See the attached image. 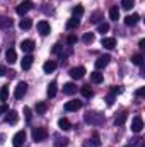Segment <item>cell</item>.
<instances>
[{"label": "cell", "mask_w": 145, "mask_h": 147, "mask_svg": "<svg viewBox=\"0 0 145 147\" xmlns=\"http://www.w3.org/2000/svg\"><path fill=\"white\" fill-rule=\"evenodd\" d=\"M84 120H85L87 123H91V125L97 127V125H101V123L104 121V116H103L101 113H97V111H87V113H85V116H84Z\"/></svg>", "instance_id": "6da1fadb"}, {"label": "cell", "mask_w": 145, "mask_h": 147, "mask_svg": "<svg viewBox=\"0 0 145 147\" xmlns=\"http://www.w3.org/2000/svg\"><path fill=\"white\" fill-rule=\"evenodd\" d=\"M46 139H48V130H46V128L39 127V128H34V130H33V140H34V142H43V140H46Z\"/></svg>", "instance_id": "7a4b0ae2"}, {"label": "cell", "mask_w": 145, "mask_h": 147, "mask_svg": "<svg viewBox=\"0 0 145 147\" xmlns=\"http://www.w3.org/2000/svg\"><path fill=\"white\" fill-rule=\"evenodd\" d=\"M33 7H34V5H33V2H31V0H24L22 3H19V5L15 7V12H17L19 16H26Z\"/></svg>", "instance_id": "3957f363"}, {"label": "cell", "mask_w": 145, "mask_h": 147, "mask_svg": "<svg viewBox=\"0 0 145 147\" xmlns=\"http://www.w3.org/2000/svg\"><path fill=\"white\" fill-rule=\"evenodd\" d=\"M26 92H28V82H19L15 91H14V98L15 99H22L26 96Z\"/></svg>", "instance_id": "277c9868"}, {"label": "cell", "mask_w": 145, "mask_h": 147, "mask_svg": "<svg viewBox=\"0 0 145 147\" xmlns=\"http://www.w3.org/2000/svg\"><path fill=\"white\" fill-rule=\"evenodd\" d=\"M24 142H26V132L21 130V132H17V134L14 135V139H12V146L14 147H22L24 146Z\"/></svg>", "instance_id": "5b68a950"}, {"label": "cell", "mask_w": 145, "mask_h": 147, "mask_svg": "<svg viewBox=\"0 0 145 147\" xmlns=\"http://www.w3.org/2000/svg\"><path fill=\"white\" fill-rule=\"evenodd\" d=\"M142 128H144V120H142V116L137 115V116L132 120V130H133L135 134H140Z\"/></svg>", "instance_id": "8992f818"}, {"label": "cell", "mask_w": 145, "mask_h": 147, "mask_svg": "<svg viewBox=\"0 0 145 147\" xmlns=\"http://www.w3.org/2000/svg\"><path fill=\"white\" fill-rule=\"evenodd\" d=\"M36 26H38V31H39V34H41V36H48V34H50V31H51V28H50V22H48V21H39Z\"/></svg>", "instance_id": "52a82bcc"}, {"label": "cell", "mask_w": 145, "mask_h": 147, "mask_svg": "<svg viewBox=\"0 0 145 147\" xmlns=\"http://www.w3.org/2000/svg\"><path fill=\"white\" fill-rule=\"evenodd\" d=\"M68 74H70L72 79H77V80H79V79H82V77L85 75V69H84V67H73V69H70Z\"/></svg>", "instance_id": "ba28073f"}, {"label": "cell", "mask_w": 145, "mask_h": 147, "mask_svg": "<svg viewBox=\"0 0 145 147\" xmlns=\"http://www.w3.org/2000/svg\"><path fill=\"white\" fill-rule=\"evenodd\" d=\"M109 60H111V55H103V57H99L97 60H96V69H104V67H108Z\"/></svg>", "instance_id": "9c48e42d"}, {"label": "cell", "mask_w": 145, "mask_h": 147, "mask_svg": "<svg viewBox=\"0 0 145 147\" xmlns=\"http://www.w3.org/2000/svg\"><path fill=\"white\" fill-rule=\"evenodd\" d=\"M17 120H19V115H17V111H15V110H10V111H7V116H5V121H7L9 125H15V123H17Z\"/></svg>", "instance_id": "30bf717a"}, {"label": "cell", "mask_w": 145, "mask_h": 147, "mask_svg": "<svg viewBox=\"0 0 145 147\" xmlns=\"http://www.w3.org/2000/svg\"><path fill=\"white\" fill-rule=\"evenodd\" d=\"M21 50L29 55V53L34 50V41H33V39H24V41L21 43Z\"/></svg>", "instance_id": "8fae6325"}, {"label": "cell", "mask_w": 145, "mask_h": 147, "mask_svg": "<svg viewBox=\"0 0 145 147\" xmlns=\"http://www.w3.org/2000/svg\"><path fill=\"white\" fill-rule=\"evenodd\" d=\"M82 108V101H77V99H72L65 105V110L67 111H79Z\"/></svg>", "instance_id": "7c38bea8"}, {"label": "cell", "mask_w": 145, "mask_h": 147, "mask_svg": "<svg viewBox=\"0 0 145 147\" xmlns=\"http://www.w3.org/2000/svg\"><path fill=\"white\" fill-rule=\"evenodd\" d=\"M5 60L12 65V63H15V60H17V53H15V50L14 48H9L7 51H5Z\"/></svg>", "instance_id": "4fadbf2b"}, {"label": "cell", "mask_w": 145, "mask_h": 147, "mask_svg": "<svg viewBox=\"0 0 145 147\" xmlns=\"http://www.w3.org/2000/svg\"><path fill=\"white\" fill-rule=\"evenodd\" d=\"M33 57L31 55H26V57H22V62H21V69L22 70H29L31 69V65H33Z\"/></svg>", "instance_id": "5bb4252c"}, {"label": "cell", "mask_w": 145, "mask_h": 147, "mask_svg": "<svg viewBox=\"0 0 145 147\" xmlns=\"http://www.w3.org/2000/svg\"><path fill=\"white\" fill-rule=\"evenodd\" d=\"M138 21H140V16H138V14H130V16L125 17V24H126V26H135Z\"/></svg>", "instance_id": "9a60e30c"}, {"label": "cell", "mask_w": 145, "mask_h": 147, "mask_svg": "<svg viewBox=\"0 0 145 147\" xmlns=\"http://www.w3.org/2000/svg\"><path fill=\"white\" fill-rule=\"evenodd\" d=\"M19 28H21V29H24V31L31 29V28H33V19H29V17H22V19H21V22H19Z\"/></svg>", "instance_id": "2e32d148"}, {"label": "cell", "mask_w": 145, "mask_h": 147, "mask_svg": "<svg viewBox=\"0 0 145 147\" xmlns=\"http://www.w3.org/2000/svg\"><path fill=\"white\" fill-rule=\"evenodd\" d=\"M63 92L68 94V96H72V94L77 92V86H75L73 82H67V84H63Z\"/></svg>", "instance_id": "e0dca14e"}, {"label": "cell", "mask_w": 145, "mask_h": 147, "mask_svg": "<svg viewBox=\"0 0 145 147\" xmlns=\"http://www.w3.org/2000/svg\"><path fill=\"white\" fill-rule=\"evenodd\" d=\"M55 69H56V62H55V60H48V62L43 63V70L46 74H51Z\"/></svg>", "instance_id": "ac0fdd59"}, {"label": "cell", "mask_w": 145, "mask_h": 147, "mask_svg": "<svg viewBox=\"0 0 145 147\" xmlns=\"http://www.w3.org/2000/svg\"><path fill=\"white\" fill-rule=\"evenodd\" d=\"M56 91H58L56 82H55V80H53V82H50V84H48V89H46L48 98H55V96H56Z\"/></svg>", "instance_id": "d6986e66"}, {"label": "cell", "mask_w": 145, "mask_h": 147, "mask_svg": "<svg viewBox=\"0 0 145 147\" xmlns=\"http://www.w3.org/2000/svg\"><path fill=\"white\" fill-rule=\"evenodd\" d=\"M101 45H103L104 48H108V50H113V48L116 46V39H114V38H103Z\"/></svg>", "instance_id": "ffe728a7"}, {"label": "cell", "mask_w": 145, "mask_h": 147, "mask_svg": "<svg viewBox=\"0 0 145 147\" xmlns=\"http://www.w3.org/2000/svg\"><path fill=\"white\" fill-rule=\"evenodd\" d=\"M58 127H60V130L67 132V130H70V128H72V123H70L67 118H60V120H58Z\"/></svg>", "instance_id": "44dd1931"}, {"label": "cell", "mask_w": 145, "mask_h": 147, "mask_svg": "<svg viewBox=\"0 0 145 147\" xmlns=\"http://www.w3.org/2000/svg\"><path fill=\"white\" fill-rule=\"evenodd\" d=\"M12 26V19L7 16H0V29H7Z\"/></svg>", "instance_id": "7402d4cb"}, {"label": "cell", "mask_w": 145, "mask_h": 147, "mask_svg": "<svg viewBox=\"0 0 145 147\" xmlns=\"http://www.w3.org/2000/svg\"><path fill=\"white\" fill-rule=\"evenodd\" d=\"M7 99H9V84L2 86V89H0V101L5 103Z\"/></svg>", "instance_id": "603a6c76"}, {"label": "cell", "mask_w": 145, "mask_h": 147, "mask_svg": "<svg viewBox=\"0 0 145 147\" xmlns=\"http://www.w3.org/2000/svg\"><path fill=\"white\" fill-rule=\"evenodd\" d=\"M79 24H80V19H77V17H70V19L67 21V29H77Z\"/></svg>", "instance_id": "cb8c5ba5"}, {"label": "cell", "mask_w": 145, "mask_h": 147, "mask_svg": "<svg viewBox=\"0 0 145 147\" xmlns=\"http://www.w3.org/2000/svg\"><path fill=\"white\" fill-rule=\"evenodd\" d=\"M109 17H111L113 21H118V19H119V9H118V5H113V7L109 9Z\"/></svg>", "instance_id": "d4e9b609"}, {"label": "cell", "mask_w": 145, "mask_h": 147, "mask_svg": "<svg viewBox=\"0 0 145 147\" xmlns=\"http://www.w3.org/2000/svg\"><path fill=\"white\" fill-rule=\"evenodd\" d=\"M103 79H104V77H103V74L97 72V70L91 74V80H92L94 84H101V82H103Z\"/></svg>", "instance_id": "484cf974"}, {"label": "cell", "mask_w": 145, "mask_h": 147, "mask_svg": "<svg viewBox=\"0 0 145 147\" xmlns=\"http://www.w3.org/2000/svg\"><path fill=\"white\" fill-rule=\"evenodd\" d=\"M126 118H128V115H126V113H121V115H118V116H116V120H114V125H116V127H121V125H125Z\"/></svg>", "instance_id": "4316f807"}, {"label": "cell", "mask_w": 145, "mask_h": 147, "mask_svg": "<svg viewBox=\"0 0 145 147\" xmlns=\"http://www.w3.org/2000/svg\"><path fill=\"white\" fill-rule=\"evenodd\" d=\"M82 16H84V7H82V5H77V7L72 9V17H77V19H79V17H82Z\"/></svg>", "instance_id": "83f0119b"}, {"label": "cell", "mask_w": 145, "mask_h": 147, "mask_svg": "<svg viewBox=\"0 0 145 147\" xmlns=\"http://www.w3.org/2000/svg\"><path fill=\"white\" fill-rule=\"evenodd\" d=\"M89 144H91L92 147H99L101 146V139H99V134H97V132L92 134V140H89Z\"/></svg>", "instance_id": "f1b7e54d"}, {"label": "cell", "mask_w": 145, "mask_h": 147, "mask_svg": "<svg viewBox=\"0 0 145 147\" xmlns=\"http://www.w3.org/2000/svg\"><path fill=\"white\" fill-rule=\"evenodd\" d=\"M132 63H133V65H138V67H142V63H144V57H142L140 53L133 55V57H132Z\"/></svg>", "instance_id": "f546056e"}, {"label": "cell", "mask_w": 145, "mask_h": 147, "mask_svg": "<svg viewBox=\"0 0 145 147\" xmlns=\"http://www.w3.org/2000/svg\"><path fill=\"white\" fill-rule=\"evenodd\" d=\"M80 92H82V96H84V98H87V99L94 96V92H92V89H91L89 86H84V87L80 89Z\"/></svg>", "instance_id": "4dcf8cb0"}, {"label": "cell", "mask_w": 145, "mask_h": 147, "mask_svg": "<svg viewBox=\"0 0 145 147\" xmlns=\"http://www.w3.org/2000/svg\"><path fill=\"white\" fill-rule=\"evenodd\" d=\"M101 19H103V12L96 10V12H92V14H91V22H99Z\"/></svg>", "instance_id": "1f68e13d"}, {"label": "cell", "mask_w": 145, "mask_h": 147, "mask_svg": "<svg viewBox=\"0 0 145 147\" xmlns=\"http://www.w3.org/2000/svg\"><path fill=\"white\" fill-rule=\"evenodd\" d=\"M108 31H109V24L108 22H99V26H97V33L104 34V33H108Z\"/></svg>", "instance_id": "d6a6232c"}, {"label": "cell", "mask_w": 145, "mask_h": 147, "mask_svg": "<svg viewBox=\"0 0 145 147\" xmlns=\"http://www.w3.org/2000/svg\"><path fill=\"white\" fill-rule=\"evenodd\" d=\"M133 5H135V0H121V7L125 10H130Z\"/></svg>", "instance_id": "836d02e7"}, {"label": "cell", "mask_w": 145, "mask_h": 147, "mask_svg": "<svg viewBox=\"0 0 145 147\" xmlns=\"http://www.w3.org/2000/svg\"><path fill=\"white\" fill-rule=\"evenodd\" d=\"M46 108H48L46 103H38L36 105V113L38 115H44V113H46Z\"/></svg>", "instance_id": "e575fe53"}, {"label": "cell", "mask_w": 145, "mask_h": 147, "mask_svg": "<svg viewBox=\"0 0 145 147\" xmlns=\"http://www.w3.org/2000/svg\"><path fill=\"white\" fill-rule=\"evenodd\" d=\"M82 41H84V43H87V45H89V43H92V41H94V33H85V34L82 36Z\"/></svg>", "instance_id": "d590c367"}, {"label": "cell", "mask_w": 145, "mask_h": 147, "mask_svg": "<svg viewBox=\"0 0 145 147\" xmlns=\"http://www.w3.org/2000/svg\"><path fill=\"white\" fill-rule=\"evenodd\" d=\"M130 147H145V142L142 139H133L132 144H130Z\"/></svg>", "instance_id": "8d00e7d4"}, {"label": "cell", "mask_w": 145, "mask_h": 147, "mask_svg": "<svg viewBox=\"0 0 145 147\" xmlns=\"http://www.w3.org/2000/svg\"><path fill=\"white\" fill-rule=\"evenodd\" d=\"M24 116H26V121L28 123H31V118H33V113H31V108H24Z\"/></svg>", "instance_id": "74e56055"}, {"label": "cell", "mask_w": 145, "mask_h": 147, "mask_svg": "<svg viewBox=\"0 0 145 147\" xmlns=\"http://www.w3.org/2000/svg\"><path fill=\"white\" fill-rule=\"evenodd\" d=\"M67 144H68V140H67V139H60V137H56V146H60V147L63 146V147H65Z\"/></svg>", "instance_id": "f35d334b"}, {"label": "cell", "mask_w": 145, "mask_h": 147, "mask_svg": "<svg viewBox=\"0 0 145 147\" xmlns=\"http://www.w3.org/2000/svg\"><path fill=\"white\" fill-rule=\"evenodd\" d=\"M135 96H137V98H144V96H145V87L137 89V91H135Z\"/></svg>", "instance_id": "ab89813d"}, {"label": "cell", "mask_w": 145, "mask_h": 147, "mask_svg": "<svg viewBox=\"0 0 145 147\" xmlns=\"http://www.w3.org/2000/svg\"><path fill=\"white\" fill-rule=\"evenodd\" d=\"M67 43H68V45H75V43H77V36L70 34V36L67 38Z\"/></svg>", "instance_id": "60d3db41"}, {"label": "cell", "mask_w": 145, "mask_h": 147, "mask_svg": "<svg viewBox=\"0 0 145 147\" xmlns=\"http://www.w3.org/2000/svg\"><path fill=\"white\" fill-rule=\"evenodd\" d=\"M62 48H63V46H62L60 43H56V45L53 46V50H51V51H53V53H60V51H62Z\"/></svg>", "instance_id": "b9f144b4"}, {"label": "cell", "mask_w": 145, "mask_h": 147, "mask_svg": "<svg viewBox=\"0 0 145 147\" xmlns=\"http://www.w3.org/2000/svg\"><path fill=\"white\" fill-rule=\"evenodd\" d=\"M121 91H123V89H121V87H119V86H114V87H113V89H111V94H114V96H116V94H119V92H121Z\"/></svg>", "instance_id": "7bdbcfd3"}, {"label": "cell", "mask_w": 145, "mask_h": 147, "mask_svg": "<svg viewBox=\"0 0 145 147\" xmlns=\"http://www.w3.org/2000/svg\"><path fill=\"white\" fill-rule=\"evenodd\" d=\"M106 103H108L109 106H111V105L114 103V94H109L108 98H106Z\"/></svg>", "instance_id": "ee69618b"}, {"label": "cell", "mask_w": 145, "mask_h": 147, "mask_svg": "<svg viewBox=\"0 0 145 147\" xmlns=\"http://www.w3.org/2000/svg\"><path fill=\"white\" fill-rule=\"evenodd\" d=\"M7 111H9V106H7V105H5V103H3V105H2V106H0V115H5V113H7Z\"/></svg>", "instance_id": "f6af8a7d"}, {"label": "cell", "mask_w": 145, "mask_h": 147, "mask_svg": "<svg viewBox=\"0 0 145 147\" xmlns=\"http://www.w3.org/2000/svg\"><path fill=\"white\" fill-rule=\"evenodd\" d=\"M7 69H5V67H3V65H0V77H3V75H7Z\"/></svg>", "instance_id": "bcb514c9"}, {"label": "cell", "mask_w": 145, "mask_h": 147, "mask_svg": "<svg viewBox=\"0 0 145 147\" xmlns=\"http://www.w3.org/2000/svg\"><path fill=\"white\" fill-rule=\"evenodd\" d=\"M140 48H142V50L145 48V39H140Z\"/></svg>", "instance_id": "7dc6e473"}]
</instances>
